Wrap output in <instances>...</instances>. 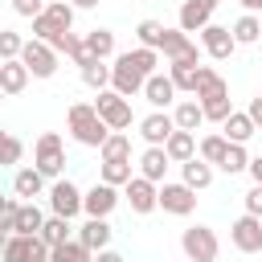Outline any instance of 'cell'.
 I'll return each mask as SVG.
<instances>
[{"label": "cell", "instance_id": "6da1fadb", "mask_svg": "<svg viewBox=\"0 0 262 262\" xmlns=\"http://www.w3.org/2000/svg\"><path fill=\"white\" fill-rule=\"evenodd\" d=\"M66 123H70V135H74L82 147H102L106 135H111V127L102 123V115L94 111V102H74V106L66 111Z\"/></svg>", "mask_w": 262, "mask_h": 262}, {"label": "cell", "instance_id": "7a4b0ae2", "mask_svg": "<svg viewBox=\"0 0 262 262\" xmlns=\"http://www.w3.org/2000/svg\"><path fill=\"white\" fill-rule=\"evenodd\" d=\"M33 168H37L45 180H57V176H61V168H66V143H61L57 131H41V135H37Z\"/></svg>", "mask_w": 262, "mask_h": 262}, {"label": "cell", "instance_id": "3957f363", "mask_svg": "<svg viewBox=\"0 0 262 262\" xmlns=\"http://www.w3.org/2000/svg\"><path fill=\"white\" fill-rule=\"evenodd\" d=\"M180 250H184L188 262H217L221 242H217V233H213L209 225H188V229L180 233Z\"/></svg>", "mask_w": 262, "mask_h": 262}, {"label": "cell", "instance_id": "277c9868", "mask_svg": "<svg viewBox=\"0 0 262 262\" xmlns=\"http://www.w3.org/2000/svg\"><path fill=\"white\" fill-rule=\"evenodd\" d=\"M4 262H49V242L41 233H8L4 250H0Z\"/></svg>", "mask_w": 262, "mask_h": 262}, {"label": "cell", "instance_id": "5b68a950", "mask_svg": "<svg viewBox=\"0 0 262 262\" xmlns=\"http://www.w3.org/2000/svg\"><path fill=\"white\" fill-rule=\"evenodd\" d=\"M94 111L102 115V123H106L111 131H127V127H131V119H135V115H131V98H123V94H119V90H111V86H106V90H98Z\"/></svg>", "mask_w": 262, "mask_h": 262}, {"label": "cell", "instance_id": "8992f818", "mask_svg": "<svg viewBox=\"0 0 262 262\" xmlns=\"http://www.w3.org/2000/svg\"><path fill=\"white\" fill-rule=\"evenodd\" d=\"M143 82H147V74L135 70V61H131L127 53H115V66H111V90H119L123 98H131V94H143Z\"/></svg>", "mask_w": 262, "mask_h": 262}, {"label": "cell", "instance_id": "52a82bcc", "mask_svg": "<svg viewBox=\"0 0 262 262\" xmlns=\"http://www.w3.org/2000/svg\"><path fill=\"white\" fill-rule=\"evenodd\" d=\"M49 213H57V217H78L82 213V188L74 184V180H66V176H57L53 184H49Z\"/></svg>", "mask_w": 262, "mask_h": 262}, {"label": "cell", "instance_id": "ba28073f", "mask_svg": "<svg viewBox=\"0 0 262 262\" xmlns=\"http://www.w3.org/2000/svg\"><path fill=\"white\" fill-rule=\"evenodd\" d=\"M123 196H127V205H131V213H151V209H160V184L156 180H147V176H131L127 184H123Z\"/></svg>", "mask_w": 262, "mask_h": 262}, {"label": "cell", "instance_id": "9c48e42d", "mask_svg": "<svg viewBox=\"0 0 262 262\" xmlns=\"http://www.w3.org/2000/svg\"><path fill=\"white\" fill-rule=\"evenodd\" d=\"M229 242H233L237 254H262V217L242 213V217L229 225Z\"/></svg>", "mask_w": 262, "mask_h": 262}, {"label": "cell", "instance_id": "30bf717a", "mask_svg": "<svg viewBox=\"0 0 262 262\" xmlns=\"http://www.w3.org/2000/svg\"><path fill=\"white\" fill-rule=\"evenodd\" d=\"M20 61H25V70L33 74V78H53L57 74V49H49L45 41H25V49H20Z\"/></svg>", "mask_w": 262, "mask_h": 262}, {"label": "cell", "instance_id": "8fae6325", "mask_svg": "<svg viewBox=\"0 0 262 262\" xmlns=\"http://www.w3.org/2000/svg\"><path fill=\"white\" fill-rule=\"evenodd\" d=\"M160 53L168 57V61H201V45L176 25V29H164V41H160Z\"/></svg>", "mask_w": 262, "mask_h": 262}, {"label": "cell", "instance_id": "7c38bea8", "mask_svg": "<svg viewBox=\"0 0 262 262\" xmlns=\"http://www.w3.org/2000/svg\"><path fill=\"white\" fill-rule=\"evenodd\" d=\"M201 49L213 57V61H229L233 57V49H237V41H233V29H225V25H205L201 29Z\"/></svg>", "mask_w": 262, "mask_h": 262}, {"label": "cell", "instance_id": "4fadbf2b", "mask_svg": "<svg viewBox=\"0 0 262 262\" xmlns=\"http://www.w3.org/2000/svg\"><path fill=\"white\" fill-rule=\"evenodd\" d=\"M160 209L164 213H172V217H188L192 209H196V188H188L184 180L180 184H160Z\"/></svg>", "mask_w": 262, "mask_h": 262}, {"label": "cell", "instance_id": "5bb4252c", "mask_svg": "<svg viewBox=\"0 0 262 262\" xmlns=\"http://www.w3.org/2000/svg\"><path fill=\"white\" fill-rule=\"evenodd\" d=\"M217 4L221 0H180V12H176V25L184 29V33H201L209 20H213V12H217Z\"/></svg>", "mask_w": 262, "mask_h": 262}, {"label": "cell", "instance_id": "9a60e30c", "mask_svg": "<svg viewBox=\"0 0 262 262\" xmlns=\"http://www.w3.org/2000/svg\"><path fill=\"white\" fill-rule=\"evenodd\" d=\"M115 205H119V192H115V184H106V180H98L94 188L82 192V213H86V217H111Z\"/></svg>", "mask_w": 262, "mask_h": 262}, {"label": "cell", "instance_id": "2e32d148", "mask_svg": "<svg viewBox=\"0 0 262 262\" xmlns=\"http://www.w3.org/2000/svg\"><path fill=\"white\" fill-rule=\"evenodd\" d=\"M172 131H176V119H172L168 111H151V115L139 119V135H143L147 147H164Z\"/></svg>", "mask_w": 262, "mask_h": 262}, {"label": "cell", "instance_id": "e0dca14e", "mask_svg": "<svg viewBox=\"0 0 262 262\" xmlns=\"http://www.w3.org/2000/svg\"><path fill=\"white\" fill-rule=\"evenodd\" d=\"M111 237H115V229H111V221L106 217H86L82 225H78V242L86 246V250H106L111 246Z\"/></svg>", "mask_w": 262, "mask_h": 262}, {"label": "cell", "instance_id": "ac0fdd59", "mask_svg": "<svg viewBox=\"0 0 262 262\" xmlns=\"http://www.w3.org/2000/svg\"><path fill=\"white\" fill-rule=\"evenodd\" d=\"M143 98H147L156 111H168V106H176V82H172L168 74H151V78L143 82Z\"/></svg>", "mask_w": 262, "mask_h": 262}, {"label": "cell", "instance_id": "d6986e66", "mask_svg": "<svg viewBox=\"0 0 262 262\" xmlns=\"http://www.w3.org/2000/svg\"><path fill=\"white\" fill-rule=\"evenodd\" d=\"M196 102H205V98H217V94H229V86H225V78L213 70V66H196Z\"/></svg>", "mask_w": 262, "mask_h": 262}, {"label": "cell", "instance_id": "ffe728a7", "mask_svg": "<svg viewBox=\"0 0 262 262\" xmlns=\"http://www.w3.org/2000/svg\"><path fill=\"white\" fill-rule=\"evenodd\" d=\"M164 151H168V160L172 164H184V160H192L196 156V131H172L168 135V143H164Z\"/></svg>", "mask_w": 262, "mask_h": 262}, {"label": "cell", "instance_id": "44dd1931", "mask_svg": "<svg viewBox=\"0 0 262 262\" xmlns=\"http://www.w3.org/2000/svg\"><path fill=\"white\" fill-rule=\"evenodd\" d=\"M180 180H184L188 188H196V192H201V188H209V184H213V164H209V160H201V156H192V160H184V164H180Z\"/></svg>", "mask_w": 262, "mask_h": 262}, {"label": "cell", "instance_id": "7402d4cb", "mask_svg": "<svg viewBox=\"0 0 262 262\" xmlns=\"http://www.w3.org/2000/svg\"><path fill=\"white\" fill-rule=\"evenodd\" d=\"M41 225H45V213L37 209V201H20L16 205V217H12V233H41Z\"/></svg>", "mask_w": 262, "mask_h": 262}, {"label": "cell", "instance_id": "603a6c76", "mask_svg": "<svg viewBox=\"0 0 262 262\" xmlns=\"http://www.w3.org/2000/svg\"><path fill=\"white\" fill-rule=\"evenodd\" d=\"M168 151L164 147H147L143 156H139V176H147V180H156V184H164V176H168Z\"/></svg>", "mask_w": 262, "mask_h": 262}, {"label": "cell", "instance_id": "cb8c5ba5", "mask_svg": "<svg viewBox=\"0 0 262 262\" xmlns=\"http://www.w3.org/2000/svg\"><path fill=\"white\" fill-rule=\"evenodd\" d=\"M254 131H258V127H254V119H250L246 111H233V115L221 123V135H225L229 143H250Z\"/></svg>", "mask_w": 262, "mask_h": 262}, {"label": "cell", "instance_id": "d4e9b609", "mask_svg": "<svg viewBox=\"0 0 262 262\" xmlns=\"http://www.w3.org/2000/svg\"><path fill=\"white\" fill-rule=\"evenodd\" d=\"M12 192H16L20 201H33V196L45 192V176H41L37 168H20V172L12 176Z\"/></svg>", "mask_w": 262, "mask_h": 262}, {"label": "cell", "instance_id": "484cf974", "mask_svg": "<svg viewBox=\"0 0 262 262\" xmlns=\"http://www.w3.org/2000/svg\"><path fill=\"white\" fill-rule=\"evenodd\" d=\"M29 70H25V61L20 57H12V61H4L0 66V86H4V94H20L25 86H29Z\"/></svg>", "mask_w": 262, "mask_h": 262}, {"label": "cell", "instance_id": "4316f807", "mask_svg": "<svg viewBox=\"0 0 262 262\" xmlns=\"http://www.w3.org/2000/svg\"><path fill=\"white\" fill-rule=\"evenodd\" d=\"M172 119H176V127H180V131H196V127L205 123V111H201V102H196V98H184V102H176V106H172Z\"/></svg>", "mask_w": 262, "mask_h": 262}, {"label": "cell", "instance_id": "83f0119b", "mask_svg": "<svg viewBox=\"0 0 262 262\" xmlns=\"http://www.w3.org/2000/svg\"><path fill=\"white\" fill-rule=\"evenodd\" d=\"M49 262H94V250H86L78 237H70L61 246H49Z\"/></svg>", "mask_w": 262, "mask_h": 262}, {"label": "cell", "instance_id": "f1b7e54d", "mask_svg": "<svg viewBox=\"0 0 262 262\" xmlns=\"http://www.w3.org/2000/svg\"><path fill=\"white\" fill-rule=\"evenodd\" d=\"M78 74H82V82H86L90 90H106V86H111V66H106L102 57H90Z\"/></svg>", "mask_w": 262, "mask_h": 262}, {"label": "cell", "instance_id": "f546056e", "mask_svg": "<svg viewBox=\"0 0 262 262\" xmlns=\"http://www.w3.org/2000/svg\"><path fill=\"white\" fill-rule=\"evenodd\" d=\"M86 49H90V57H115V33L111 29H90L86 33Z\"/></svg>", "mask_w": 262, "mask_h": 262}, {"label": "cell", "instance_id": "4dcf8cb0", "mask_svg": "<svg viewBox=\"0 0 262 262\" xmlns=\"http://www.w3.org/2000/svg\"><path fill=\"white\" fill-rule=\"evenodd\" d=\"M98 156L102 160H131V135L127 131H111L106 143L98 147Z\"/></svg>", "mask_w": 262, "mask_h": 262}, {"label": "cell", "instance_id": "1f68e13d", "mask_svg": "<svg viewBox=\"0 0 262 262\" xmlns=\"http://www.w3.org/2000/svg\"><path fill=\"white\" fill-rule=\"evenodd\" d=\"M225 147H229V139H225L221 131H213V135H205V139L196 143V156H201V160H209V164L217 168V164L225 160Z\"/></svg>", "mask_w": 262, "mask_h": 262}, {"label": "cell", "instance_id": "d6a6232c", "mask_svg": "<svg viewBox=\"0 0 262 262\" xmlns=\"http://www.w3.org/2000/svg\"><path fill=\"white\" fill-rule=\"evenodd\" d=\"M70 229H74V221H70V217L49 213V217H45V225H41V237H45L49 246H61V242H70Z\"/></svg>", "mask_w": 262, "mask_h": 262}, {"label": "cell", "instance_id": "836d02e7", "mask_svg": "<svg viewBox=\"0 0 262 262\" xmlns=\"http://www.w3.org/2000/svg\"><path fill=\"white\" fill-rule=\"evenodd\" d=\"M258 37H262V20H258L254 12H242L237 25H233V41H237V45H254Z\"/></svg>", "mask_w": 262, "mask_h": 262}, {"label": "cell", "instance_id": "e575fe53", "mask_svg": "<svg viewBox=\"0 0 262 262\" xmlns=\"http://www.w3.org/2000/svg\"><path fill=\"white\" fill-rule=\"evenodd\" d=\"M168 78L176 82V90H196V66L192 61H168Z\"/></svg>", "mask_w": 262, "mask_h": 262}, {"label": "cell", "instance_id": "d590c367", "mask_svg": "<svg viewBox=\"0 0 262 262\" xmlns=\"http://www.w3.org/2000/svg\"><path fill=\"white\" fill-rule=\"evenodd\" d=\"M217 168H221V172H229V176L246 172V168H250V151H246V143H229V147H225V160H221Z\"/></svg>", "mask_w": 262, "mask_h": 262}, {"label": "cell", "instance_id": "8d00e7d4", "mask_svg": "<svg viewBox=\"0 0 262 262\" xmlns=\"http://www.w3.org/2000/svg\"><path fill=\"white\" fill-rule=\"evenodd\" d=\"M164 29H168V25H160V20H139V25H135V41H139L143 49H160Z\"/></svg>", "mask_w": 262, "mask_h": 262}, {"label": "cell", "instance_id": "74e56055", "mask_svg": "<svg viewBox=\"0 0 262 262\" xmlns=\"http://www.w3.org/2000/svg\"><path fill=\"white\" fill-rule=\"evenodd\" d=\"M131 176H135V172H131V160H102V180H106V184L123 188Z\"/></svg>", "mask_w": 262, "mask_h": 262}, {"label": "cell", "instance_id": "f35d334b", "mask_svg": "<svg viewBox=\"0 0 262 262\" xmlns=\"http://www.w3.org/2000/svg\"><path fill=\"white\" fill-rule=\"evenodd\" d=\"M20 156H25V143H20L12 131H0V168L20 164Z\"/></svg>", "mask_w": 262, "mask_h": 262}, {"label": "cell", "instance_id": "ab89813d", "mask_svg": "<svg viewBox=\"0 0 262 262\" xmlns=\"http://www.w3.org/2000/svg\"><path fill=\"white\" fill-rule=\"evenodd\" d=\"M201 111H205V119L225 123V119L233 115V102H229V94H217V98H205V102H201Z\"/></svg>", "mask_w": 262, "mask_h": 262}, {"label": "cell", "instance_id": "60d3db41", "mask_svg": "<svg viewBox=\"0 0 262 262\" xmlns=\"http://www.w3.org/2000/svg\"><path fill=\"white\" fill-rule=\"evenodd\" d=\"M74 12H78V8H74L70 0H49V4H45V16H49L53 25H61V29L74 25Z\"/></svg>", "mask_w": 262, "mask_h": 262}, {"label": "cell", "instance_id": "b9f144b4", "mask_svg": "<svg viewBox=\"0 0 262 262\" xmlns=\"http://www.w3.org/2000/svg\"><path fill=\"white\" fill-rule=\"evenodd\" d=\"M20 49H25V37L16 29H0V57L12 61V57H20Z\"/></svg>", "mask_w": 262, "mask_h": 262}, {"label": "cell", "instance_id": "7bdbcfd3", "mask_svg": "<svg viewBox=\"0 0 262 262\" xmlns=\"http://www.w3.org/2000/svg\"><path fill=\"white\" fill-rule=\"evenodd\" d=\"M12 12H16V16H25V20H33V16H41V12H45V0H12Z\"/></svg>", "mask_w": 262, "mask_h": 262}, {"label": "cell", "instance_id": "ee69618b", "mask_svg": "<svg viewBox=\"0 0 262 262\" xmlns=\"http://www.w3.org/2000/svg\"><path fill=\"white\" fill-rule=\"evenodd\" d=\"M242 201H246V213H254V217H262V184H254V188H250V192H246Z\"/></svg>", "mask_w": 262, "mask_h": 262}, {"label": "cell", "instance_id": "f6af8a7d", "mask_svg": "<svg viewBox=\"0 0 262 262\" xmlns=\"http://www.w3.org/2000/svg\"><path fill=\"white\" fill-rule=\"evenodd\" d=\"M246 115H250V119H254V127L262 131V94H254V98H250V106H246Z\"/></svg>", "mask_w": 262, "mask_h": 262}, {"label": "cell", "instance_id": "bcb514c9", "mask_svg": "<svg viewBox=\"0 0 262 262\" xmlns=\"http://www.w3.org/2000/svg\"><path fill=\"white\" fill-rule=\"evenodd\" d=\"M94 262H127V258H123L119 250H111V246H106V250H98V254H94Z\"/></svg>", "mask_w": 262, "mask_h": 262}, {"label": "cell", "instance_id": "7dc6e473", "mask_svg": "<svg viewBox=\"0 0 262 262\" xmlns=\"http://www.w3.org/2000/svg\"><path fill=\"white\" fill-rule=\"evenodd\" d=\"M246 172H250L254 184H262V156H250V168H246Z\"/></svg>", "mask_w": 262, "mask_h": 262}, {"label": "cell", "instance_id": "c3c4849f", "mask_svg": "<svg viewBox=\"0 0 262 262\" xmlns=\"http://www.w3.org/2000/svg\"><path fill=\"white\" fill-rule=\"evenodd\" d=\"M246 12H254V16H262V0H237Z\"/></svg>", "mask_w": 262, "mask_h": 262}, {"label": "cell", "instance_id": "681fc988", "mask_svg": "<svg viewBox=\"0 0 262 262\" xmlns=\"http://www.w3.org/2000/svg\"><path fill=\"white\" fill-rule=\"evenodd\" d=\"M74 8H98V0H70Z\"/></svg>", "mask_w": 262, "mask_h": 262}, {"label": "cell", "instance_id": "f907efd6", "mask_svg": "<svg viewBox=\"0 0 262 262\" xmlns=\"http://www.w3.org/2000/svg\"><path fill=\"white\" fill-rule=\"evenodd\" d=\"M4 242H8V233H4V229H0V250H4Z\"/></svg>", "mask_w": 262, "mask_h": 262}, {"label": "cell", "instance_id": "816d5d0a", "mask_svg": "<svg viewBox=\"0 0 262 262\" xmlns=\"http://www.w3.org/2000/svg\"><path fill=\"white\" fill-rule=\"evenodd\" d=\"M4 209H8V196H0V213H4Z\"/></svg>", "mask_w": 262, "mask_h": 262}, {"label": "cell", "instance_id": "f5cc1de1", "mask_svg": "<svg viewBox=\"0 0 262 262\" xmlns=\"http://www.w3.org/2000/svg\"><path fill=\"white\" fill-rule=\"evenodd\" d=\"M0 102H4V86H0Z\"/></svg>", "mask_w": 262, "mask_h": 262}, {"label": "cell", "instance_id": "db71d44e", "mask_svg": "<svg viewBox=\"0 0 262 262\" xmlns=\"http://www.w3.org/2000/svg\"><path fill=\"white\" fill-rule=\"evenodd\" d=\"M0 66H4V57H0Z\"/></svg>", "mask_w": 262, "mask_h": 262}, {"label": "cell", "instance_id": "11a10c76", "mask_svg": "<svg viewBox=\"0 0 262 262\" xmlns=\"http://www.w3.org/2000/svg\"><path fill=\"white\" fill-rule=\"evenodd\" d=\"M258 20H262V16H258Z\"/></svg>", "mask_w": 262, "mask_h": 262}]
</instances>
